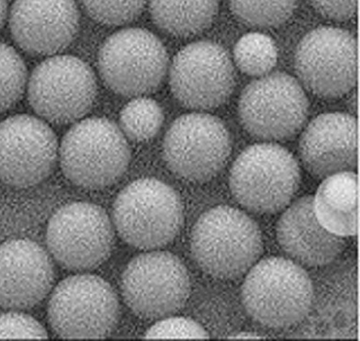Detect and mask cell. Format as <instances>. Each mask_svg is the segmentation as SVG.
I'll return each instance as SVG.
<instances>
[{"label":"cell","instance_id":"e0dca14e","mask_svg":"<svg viewBox=\"0 0 360 341\" xmlns=\"http://www.w3.org/2000/svg\"><path fill=\"white\" fill-rule=\"evenodd\" d=\"M54 266L49 254L30 240L0 245V306L14 311L33 308L51 291Z\"/></svg>","mask_w":360,"mask_h":341},{"label":"cell","instance_id":"f1b7e54d","mask_svg":"<svg viewBox=\"0 0 360 341\" xmlns=\"http://www.w3.org/2000/svg\"><path fill=\"white\" fill-rule=\"evenodd\" d=\"M324 17L337 21L349 20L356 14L358 0H310Z\"/></svg>","mask_w":360,"mask_h":341},{"label":"cell","instance_id":"cb8c5ba5","mask_svg":"<svg viewBox=\"0 0 360 341\" xmlns=\"http://www.w3.org/2000/svg\"><path fill=\"white\" fill-rule=\"evenodd\" d=\"M297 0H229L233 14L248 26H281L291 17Z\"/></svg>","mask_w":360,"mask_h":341},{"label":"cell","instance_id":"4316f807","mask_svg":"<svg viewBox=\"0 0 360 341\" xmlns=\"http://www.w3.org/2000/svg\"><path fill=\"white\" fill-rule=\"evenodd\" d=\"M144 337L145 339H209L210 334L193 319L169 316L148 328Z\"/></svg>","mask_w":360,"mask_h":341},{"label":"cell","instance_id":"52a82bcc","mask_svg":"<svg viewBox=\"0 0 360 341\" xmlns=\"http://www.w3.org/2000/svg\"><path fill=\"white\" fill-rule=\"evenodd\" d=\"M309 101L302 86L287 73H269L245 88L238 115L248 134L265 141L292 138L305 124Z\"/></svg>","mask_w":360,"mask_h":341},{"label":"cell","instance_id":"8fae6325","mask_svg":"<svg viewBox=\"0 0 360 341\" xmlns=\"http://www.w3.org/2000/svg\"><path fill=\"white\" fill-rule=\"evenodd\" d=\"M46 245L58 264L71 271L97 268L114 246L112 222L98 205H65L52 216L46 229Z\"/></svg>","mask_w":360,"mask_h":341},{"label":"cell","instance_id":"ffe728a7","mask_svg":"<svg viewBox=\"0 0 360 341\" xmlns=\"http://www.w3.org/2000/svg\"><path fill=\"white\" fill-rule=\"evenodd\" d=\"M313 207L316 219L327 231L340 237L358 233V176L354 172L336 173L323 179Z\"/></svg>","mask_w":360,"mask_h":341},{"label":"cell","instance_id":"f546056e","mask_svg":"<svg viewBox=\"0 0 360 341\" xmlns=\"http://www.w3.org/2000/svg\"><path fill=\"white\" fill-rule=\"evenodd\" d=\"M231 339L234 340H262L263 337L259 336V334L254 333H240L235 334L234 336L229 337Z\"/></svg>","mask_w":360,"mask_h":341},{"label":"cell","instance_id":"3957f363","mask_svg":"<svg viewBox=\"0 0 360 341\" xmlns=\"http://www.w3.org/2000/svg\"><path fill=\"white\" fill-rule=\"evenodd\" d=\"M64 175L79 187L98 190L114 184L128 169V141L117 124L90 117L75 124L58 148Z\"/></svg>","mask_w":360,"mask_h":341},{"label":"cell","instance_id":"8992f818","mask_svg":"<svg viewBox=\"0 0 360 341\" xmlns=\"http://www.w3.org/2000/svg\"><path fill=\"white\" fill-rule=\"evenodd\" d=\"M120 304L112 287L92 274L71 276L56 287L48 307L49 324L67 339H101L112 333Z\"/></svg>","mask_w":360,"mask_h":341},{"label":"cell","instance_id":"d6986e66","mask_svg":"<svg viewBox=\"0 0 360 341\" xmlns=\"http://www.w3.org/2000/svg\"><path fill=\"white\" fill-rule=\"evenodd\" d=\"M277 238L284 252L307 266L330 264L346 247L342 237L332 234L319 223L313 207V197L297 198L282 214Z\"/></svg>","mask_w":360,"mask_h":341},{"label":"cell","instance_id":"5b68a950","mask_svg":"<svg viewBox=\"0 0 360 341\" xmlns=\"http://www.w3.org/2000/svg\"><path fill=\"white\" fill-rule=\"evenodd\" d=\"M301 181L297 161L275 143L250 146L235 160L229 187L235 200L251 212L274 214L287 207Z\"/></svg>","mask_w":360,"mask_h":341},{"label":"cell","instance_id":"83f0119b","mask_svg":"<svg viewBox=\"0 0 360 341\" xmlns=\"http://www.w3.org/2000/svg\"><path fill=\"white\" fill-rule=\"evenodd\" d=\"M45 328L37 319L22 312L0 315V339H46Z\"/></svg>","mask_w":360,"mask_h":341},{"label":"cell","instance_id":"277c9868","mask_svg":"<svg viewBox=\"0 0 360 341\" xmlns=\"http://www.w3.org/2000/svg\"><path fill=\"white\" fill-rule=\"evenodd\" d=\"M179 195L156 179H141L127 186L115 200L113 222L130 246L156 250L179 234L184 219Z\"/></svg>","mask_w":360,"mask_h":341},{"label":"cell","instance_id":"9a60e30c","mask_svg":"<svg viewBox=\"0 0 360 341\" xmlns=\"http://www.w3.org/2000/svg\"><path fill=\"white\" fill-rule=\"evenodd\" d=\"M57 136L43 120L15 115L0 123V181L29 188L48 178L58 157Z\"/></svg>","mask_w":360,"mask_h":341},{"label":"cell","instance_id":"9c48e42d","mask_svg":"<svg viewBox=\"0 0 360 341\" xmlns=\"http://www.w3.org/2000/svg\"><path fill=\"white\" fill-rule=\"evenodd\" d=\"M29 101L39 117L56 124L82 119L97 97V82L86 62L73 56H54L33 70Z\"/></svg>","mask_w":360,"mask_h":341},{"label":"cell","instance_id":"6da1fadb","mask_svg":"<svg viewBox=\"0 0 360 341\" xmlns=\"http://www.w3.org/2000/svg\"><path fill=\"white\" fill-rule=\"evenodd\" d=\"M191 250L207 274L235 280L246 274L262 256V231L246 213L222 205L207 210L195 222Z\"/></svg>","mask_w":360,"mask_h":341},{"label":"cell","instance_id":"44dd1931","mask_svg":"<svg viewBox=\"0 0 360 341\" xmlns=\"http://www.w3.org/2000/svg\"><path fill=\"white\" fill-rule=\"evenodd\" d=\"M219 0H150L155 24L176 37L195 35L207 29L219 11Z\"/></svg>","mask_w":360,"mask_h":341},{"label":"cell","instance_id":"4dcf8cb0","mask_svg":"<svg viewBox=\"0 0 360 341\" xmlns=\"http://www.w3.org/2000/svg\"><path fill=\"white\" fill-rule=\"evenodd\" d=\"M7 0H0V29L4 24L6 17H7Z\"/></svg>","mask_w":360,"mask_h":341},{"label":"cell","instance_id":"ac0fdd59","mask_svg":"<svg viewBox=\"0 0 360 341\" xmlns=\"http://www.w3.org/2000/svg\"><path fill=\"white\" fill-rule=\"evenodd\" d=\"M303 165L312 176L325 179L358 165V125L352 115H319L304 130L300 142Z\"/></svg>","mask_w":360,"mask_h":341},{"label":"cell","instance_id":"2e32d148","mask_svg":"<svg viewBox=\"0 0 360 341\" xmlns=\"http://www.w3.org/2000/svg\"><path fill=\"white\" fill-rule=\"evenodd\" d=\"M79 26L74 0H15L9 14L12 37L30 54L52 55L67 48Z\"/></svg>","mask_w":360,"mask_h":341},{"label":"cell","instance_id":"ba28073f","mask_svg":"<svg viewBox=\"0 0 360 341\" xmlns=\"http://www.w3.org/2000/svg\"><path fill=\"white\" fill-rule=\"evenodd\" d=\"M98 68L108 88L125 97H141L156 91L169 68L165 46L143 29L117 31L99 51Z\"/></svg>","mask_w":360,"mask_h":341},{"label":"cell","instance_id":"5bb4252c","mask_svg":"<svg viewBox=\"0 0 360 341\" xmlns=\"http://www.w3.org/2000/svg\"><path fill=\"white\" fill-rule=\"evenodd\" d=\"M235 82L231 58L216 42L186 46L175 56L169 68L173 95L180 103L194 110L221 106L234 91Z\"/></svg>","mask_w":360,"mask_h":341},{"label":"cell","instance_id":"484cf974","mask_svg":"<svg viewBox=\"0 0 360 341\" xmlns=\"http://www.w3.org/2000/svg\"><path fill=\"white\" fill-rule=\"evenodd\" d=\"M146 1L147 0H82L90 17L110 26L134 20L141 13Z\"/></svg>","mask_w":360,"mask_h":341},{"label":"cell","instance_id":"7c38bea8","mask_svg":"<svg viewBox=\"0 0 360 341\" xmlns=\"http://www.w3.org/2000/svg\"><path fill=\"white\" fill-rule=\"evenodd\" d=\"M231 152L225 124L210 114L179 117L163 141L164 160L174 174L193 182H206L221 172Z\"/></svg>","mask_w":360,"mask_h":341},{"label":"cell","instance_id":"7a4b0ae2","mask_svg":"<svg viewBox=\"0 0 360 341\" xmlns=\"http://www.w3.org/2000/svg\"><path fill=\"white\" fill-rule=\"evenodd\" d=\"M248 314L263 326L285 328L307 317L314 300L308 273L293 260H260L248 271L241 288Z\"/></svg>","mask_w":360,"mask_h":341},{"label":"cell","instance_id":"30bf717a","mask_svg":"<svg viewBox=\"0 0 360 341\" xmlns=\"http://www.w3.org/2000/svg\"><path fill=\"white\" fill-rule=\"evenodd\" d=\"M124 300L136 315L160 319L178 312L191 294L184 263L167 251H150L133 259L121 280Z\"/></svg>","mask_w":360,"mask_h":341},{"label":"cell","instance_id":"4fadbf2b","mask_svg":"<svg viewBox=\"0 0 360 341\" xmlns=\"http://www.w3.org/2000/svg\"><path fill=\"white\" fill-rule=\"evenodd\" d=\"M295 68L300 82L322 98L342 97L358 79V46L352 33L338 27L310 31L297 45Z\"/></svg>","mask_w":360,"mask_h":341},{"label":"cell","instance_id":"d4e9b609","mask_svg":"<svg viewBox=\"0 0 360 341\" xmlns=\"http://www.w3.org/2000/svg\"><path fill=\"white\" fill-rule=\"evenodd\" d=\"M24 61L11 46L0 42V112L14 106L27 85Z\"/></svg>","mask_w":360,"mask_h":341},{"label":"cell","instance_id":"7402d4cb","mask_svg":"<svg viewBox=\"0 0 360 341\" xmlns=\"http://www.w3.org/2000/svg\"><path fill=\"white\" fill-rule=\"evenodd\" d=\"M162 108L153 99L136 97L122 108L120 128L127 139L144 142L153 139L162 127Z\"/></svg>","mask_w":360,"mask_h":341},{"label":"cell","instance_id":"603a6c76","mask_svg":"<svg viewBox=\"0 0 360 341\" xmlns=\"http://www.w3.org/2000/svg\"><path fill=\"white\" fill-rule=\"evenodd\" d=\"M234 61L242 72L259 77L270 73L278 62V48L269 36L259 32L246 34L234 48Z\"/></svg>","mask_w":360,"mask_h":341}]
</instances>
